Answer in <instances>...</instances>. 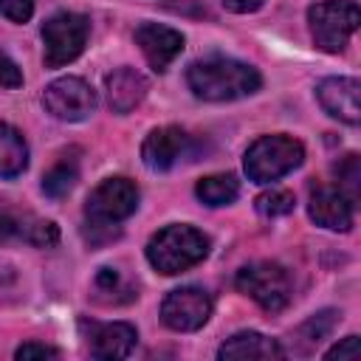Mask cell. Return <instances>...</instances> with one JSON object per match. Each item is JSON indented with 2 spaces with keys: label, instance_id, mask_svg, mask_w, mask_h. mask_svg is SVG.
<instances>
[{
  "label": "cell",
  "instance_id": "obj_1",
  "mask_svg": "<svg viewBox=\"0 0 361 361\" xmlns=\"http://www.w3.org/2000/svg\"><path fill=\"white\" fill-rule=\"evenodd\" d=\"M186 82L192 93L203 102H234L259 90L262 76L254 65L228 59V56H206L189 65Z\"/></svg>",
  "mask_w": 361,
  "mask_h": 361
},
{
  "label": "cell",
  "instance_id": "obj_2",
  "mask_svg": "<svg viewBox=\"0 0 361 361\" xmlns=\"http://www.w3.org/2000/svg\"><path fill=\"white\" fill-rule=\"evenodd\" d=\"M206 254H209V237L203 231H197L195 226H183V223L161 228L147 243L149 265L166 276L195 268L197 262H203Z\"/></svg>",
  "mask_w": 361,
  "mask_h": 361
},
{
  "label": "cell",
  "instance_id": "obj_3",
  "mask_svg": "<svg viewBox=\"0 0 361 361\" xmlns=\"http://www.w3.org/2000/svg\"><path fill=\"white\" fill-rule=\"evenodd\" d=\"M305 161V147L302 141L290 135H262L245 149V175L254 183H271L279 180L282 175L293 172Z\"/></svg>",
  "mask_w": 361,
  "mask_h": 361
},
{
  "label": "cell",
  "instance_id": "obj_4",
  "mask_svg": "<svg viewBox=\"0 0 361 361\" xmlns=\"http://www.w3.org/2000/svg\"><path fill=\"white\" fill-rule=\"evenodd\" d=\"M307 23L313 42L327 54H338L355 34L361 11L355 0H319L307 8Z\"/></svg>",
  "mask_w": 361,
  "mask_h": 361
},
{
  "label": "cell",
  "instance_id": "obj_5",
  "mask_svg": "<svg viewBox=\"0 0 361 361\" xmlns=\"http://www.w3.org/2000/svg\"><path fill=\"white\" fill-rule=\"evenodd\" d=\"M135 209H138V186L130 178H107L87 195L85 223L121 228L118 223L127 220Z\"/></svg>",
  "mask_w": 361,
  "mask_h": 361
},
{
  "label": "cell",
  "instance_id": "obj_6",
  "mask_svg": "<svg viewBox=\"0 0 361 361\" xmlns=\"http://www.w3.org/2000/svg\"><path fill=\"white\" fill-rule=\"evenodd\" d=\"M234 285L268 313H279L290 302V274L279 262H251L237 271Z\"/></svg>",
  "mask_w": 361,
  "mask_h": 361
},
{
  "label": "cell",
  "instance_id": "obj_7",
  "mask_svg": "<svg viewBox=\"0 0 361 361\" xmlns=\"http://www.w3.org/2000/svg\"><path fill=\"white\" fill-rule=\"evenodd\" d=\"M90 23L85 14L76 11H59L42 23V42H45V65L62 68L73 62L87 42Z\"/></svg>",
  "mask_w": 361,
  "mask_h": 361
},
{
  "label": "cell",
  "instance_id": "obj_8",
  "mask_svg": "<svg viewBox=\"0 0 361 361\" xmlns=\"http://www.w3.org/2000/svg\"><path fill=\"white\" fill-rule=\"evenodd\" d=\"M45 110L59 121H85L93 116L99 99L96 90L79 76H59L42 93Z\"/></svg>",
  "mask_w": 361,
  "mask_h": 361
},
{
  "label": "cell",
  "instance_id": "obj_9",
  "mask_svg": "<svg viewBox=\"0 0 361 361\" xmlns=\"http://www.w3.org/2000/svg\"><path fill=\"white\" fill-rule=\"evenodd\" d=\"M209 316H212V296L197 285L175 288L161 302V322L175 333H195L209 322Z\"/></svg>",
  "mask_w": 361,
  "mask_h": 361
},
{
  "label": "cell",
  "instance_id": "obj_10",
  "mask_svg": "<svg viewBox=\"0 0 361 361\" xmlns=\"http://www.w3.org/2000/svg\"><path fill=\"white\" fill-rule=\"evenodd\" d=\"M87 336V347H90V355L93 358H104V361H116V358H127L135 347V338H138V330L127 322H107V324H99V322H87L82 319L79 324Z\"/></svg>",
  "mask_w": 361,
  "mask_h": 361
},
{
  "label": "cell",
  "instance_id": "obj_11",
  "mask_svg": "<svg viewBox=\"0 0 361 361\" xmlns=\"http://www.w3.org/2000/svg\"><path fill=\"white\" fill-rule=\"evenodd\" d=\"M135 45L141 48L144 59L155 73H164L183 51V34L161 25V23H141L135 28Z\"/></svg>",
  "mask_w": 361,
  "mask_h": 361
},
{
  "label": "cell",
  "instance_id": "obj_12",
  "mask_svg": "<svg viewBox=\"0 0 361 361\" xmlns=\"http://www.w3.org/2000/svg\"><path fill=\"white\" fill-rule=\"evenodd\" d=\"M316 99L324 107V113H330L333 118L344 121V124H358L361 121V85L353 76H330L324 82H319L316 87Z\"/></svg>",
  "mask_w": 361,
  "mask_h": 361
},
{
  "label": "cell",
  "instance_id": "obj_13",
  "mask_svg": "<svg viewBox=\"0 0 361 361\" xmlns=\"http://www.w3.org/2000/svg\"><path fill=\"white\" fill-rule=\"evenodd\" d=\"M189 135L180 130V127H158L152 130L144 144H141V158H144V166L152 169V172H166L172 169L180 158L189 155Z\"/></svg>",
  "mask_w": 361,
  "mask_h": 361
},
{
  "label": "cell",
  "instance_id": "obj_14",
  "mask_svg": "<svg viewBox=\"0 0 361 361\" xmlns=\"http://www.w3.org/2000/svg\"><path fill=\"white\" fill-rule=\"evenodd\" d=\"M307 214L316 226L330 231H350L355 217V203L338 186H319L310 192Z\"/></svg>",
  "mask_w": 361,
  "mask_h": 361
},
{
  "label": "cell",
  "instance_id": "obj_15",
  "mask_svg": "<svg viewBox=\"0 0 361 361\" xmlns=\"http://www.w3.org/2000/svg\"><path fill=\"white\" fill-rule=\"evenodd\" d=\"M104 90H107V104L113 113H130L133 107H138L149 90V82L141 71L135 68H118L113 73H107L104 79Z\"/></svg>",
  "mask_w": 361,
  "mask_h": 361
},
{
  "label": "cell",
  "instance_id": "obj_16",
  "mask_svg": "<svg viewBox=\"0 0 361 361\" xmlns=\"http://www.w3.org/2000/svg\"><path fill=\"white\" fill-rule=\"evenodd\" d=\"M217 358H257V361H271V358H282V347L262 336V333H254V330H243V333H234L231 338L223 341V347L217 350Z\"/></svg>",
  "mask_w": 361,
  "mask_h": 361
},
{
  "label": "cell",
  "instance_id": "obj_17",
  "mask_svg": "<svg viewBox=\"0 0 361 361\" xmlns=\"http://www.w3.org/2000/svg\"><path fill=\"white\" fill-rule=\"evenodd\" d=\"M28 166V144L11 124L0 121V178H17Z\"/></svg>",
  "mask_w": 361,
  "mask_h": 361
},
{
  "label": "cell",
  "instance_id": "obj_18",
  "mask_svg": "<svg viewBox=\"0 0 361 361\" xmlns=\"http://www.w3.org/2000/svg\"><path fill=\"white\" fill-rule=\"evenodd\" d=\"M195 195L206 206H228L240 195V180L234 175H226V172L223 175H209V178H200L197 180Z\"/></svg>",
  "mask_w": 361,
  "mask_h": 361
},
{
  "label": "cell",
  "instance_id": "obj_19",
  "mask_svg": "<svg viewBox=\"0 0 361 361\" xmlns=\"http://www.w3.org/2000/svg\"><path fill=\"white\" fill-rule=\"evenodd\" d=\"M17 240H25L28 245L37 248H51L59 243V228L54 220H42L34 214H20V234Z\"/></svg>",
  "mask_w": 361,
  "mask_h": 361
},
{
  "label": "cell",
  "instance_id": "obj_20",
  "mask_svg": "<svg viewBox=\"0 0 361 361\" xmlns=\"http://www.w3.org/2000/svg\"><path fill=\"white\" fill-rule=\"evenodd\" d=\"M76 180H79L76 164H73V161H59V164L42 178V192H45L48 197L59 200V197H65V195L76 186Z\"/></svg>",
  "mask_w": 361,
  "mask_h": 361
},
{
  "label": "cell",
  "instance_id": "obj_21",
  "mask_svg": "<svg viewBox=\"0 0 361 361\" xmlns=\"http://www.w3.org/2000/svg\"><path fill=\"white\" fill-rule=\"evenodd\" d=\"M333 172H336V186L355 203L358 200V192H361V161H358V155L350 152V155L338 158V164L333 166Z\"/></svg>",
  "mask_w": 361,
  "mask_h": 361
},
{
  "label": "cell",
  "instance_id": "obj_22",
  "mask_svg": "<svg viewBox=\"0 0 361 361\" xmlns=\"http://www.w3.org/2000/svg\"><path fill=\"white\" fill-rule=\"evenodd\" d=\"M341 322V313L338 310H319V313H313L302 327H299V336L313 347V344H319V341H324L330 333H333V327Z\"/></svg>",
  "mask_w": 361,
  "mask_h": 361
},
{
  "label": "cell",
  "instance_id": "obj_23",
  "mask_svg": "<svg viewBox=\"0 0 361 361\" xmlns=\"http://www.w3.org/2000/svg\"><path fill=\"white\" fill-rule=\"evenodd\" d=\"M296 209V197L288 189H268L257 197V212L262 217H285Z\"/></svg>",
  "mask_w": 361,
  "mask_h": 361
},
{
  "label": "cell",
  "instance_id": "obj_24",
  "mask_svg": "<svg viewBox=\"0 0 361 361\" xmlns=\"http://www.w3.org/2000/svg\"><path fill=\"white\" fill-rule=\"evenodd\" d=\"M0 14L11 23H28L34 14V0H0Z\"/></svg>",
  "mask_w": 361,
  "mask_h": 361
},
{
  "label": "cell",
  "instance_id": "obj_25",
  "mask_svg": "<svg viewBox=\"0 0 361 361\" xmlns=\"http://www.w3.org/2000/svg\"><path fill=\"white\" fill-rule=\"evenodd\" d=\"M93 285H96V290H99V293H113V296L124 290V285H121V274H118L116 268H107V265L96 271Z\"/></svg>",
  "mask_w": 361,
  "mask_h": 361
},
{
  "label": "cell",
  "instance_id": "obj_26",
  "mask_svg": "<svg viewBox=\"0 0 361 361\" xmlns=\"http://www.w3.org/2000/svg\"><path fill=\"white\" fill-rule=\"evenodd\" d=\"M17 234H20V212H14L0 200V243L14 240Z\"/></svg>",
  "mask_w": 361,
  "mask_h": 361
},
{
  "label": "cell",
  "instance_id": "obj_27",
  "mask_svg": "<svg viewBox=\"0 0 361 361\" xmlns=\"http://www.w3.org/2000/svg\"><path fill=\"white\" fill-rule=\"evenodd\" d=\"M14 358L20 361H28V358H59V350L56 347H48V344H37V341H28V344H20Z\"/></svg>",
  "mask_w": 361,
  "mask_h": 361
},
{
  "label": "cell",
  "instance_id": "obj_28",
  "mask_svg": "<svg viewBox=\"0 0 361 361\" xmlns=\"http://www.w3.org/2000/svg\"><path fill=\"white\" fill-rule=\"evenodd\" d=\"M358 353H361L358 336H347V338H341L336 347H330V350L324 353V358H338V361H344V358H358Z\"/></svg>",
  "mask_w": 361,
  "mask_h": 361
},
{
  "label": "cell",
  "instance_id": "obj_29",
  "mask_svg": "<svg viewBox=\"0 0 361 361\" xmlns=\"http://www.w3.org/2000/svg\"><path fill=\"white\" fill-rule=\"evenodd\" d=\"M0 85L3 87H20L23 85V71L6 54H0Z\"/></svg>",
  "mask_w": 361,
  "mask_h": 361
},
{
  "label": "cell",
  "instance_id": "obj_30",
  "mask_svg": "<svg viewBox=\"0 0 361 361\" xmlns=\"http://www.w3.org/2000/svg\"><path fill=\"white\" fill-rule=\"evenodd\" d=\"M262 3H265V0H223V6H226L228 11H234V14H251V11H257Z\"/></svg>",
  "mask_w": 361,
  "mask_h": 361
}]
</instances>
